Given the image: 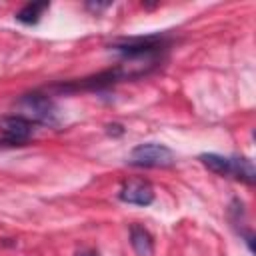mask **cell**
Listing matches in <instances>:
<instances>
[{
  "instance_id": "cell-1",
  "label": "cell",
  "mask_w": 256,
  "mask_h": 256,
  "mask_svg": "<svg viewBox=\"0 0 256 256\" xmlns=\"http://www.w3.org/2000/svg\"><path fill=\"white\" fill-rule=\"evenodd\" d=\"M200 162L208 170H212L220 176H232V178L242 180L246 184H254L256 170L248 158H228V156H220V154H202Z\"/></svg>"
},
{
  "instance_id": "cell-2",
  "label": "cell",
  "mask_w": 256,
  "mask_h": 256,
  "mask_svg": "<svg viewBox=\"0 0 256 256\" xmlns=\"http://www.w3.org/2000/svg\"><path fill=\"white\" fill-rule=\"evenodd\" d=\"M128 162L132 166H140V168H166V166L174 164V152L164 144L148 142V144L136 146L130 152Z\"/></svg>"
},
{
  "instance_id": "cell-3",
  "label": "cell",
  "mask_w": 256,
  "mask_h": 256,
  "mask_svg": "<svg viewBox=\"0 0 256 256\" xmlns=\"http://www.w3.org/2000/svg\"><path fill=\"white\" fill-rule=\"evenodd\" d=\"M18 108H20L18 116L30 120L32 124L34 122H50V118L54 114L52 102L46 96H42V94H26L18 102Z\"/></svg>"
},
{
  "instance_id": "cell-4",
  "label": "cell",
  "mask_w": 256,
  "mask_h": 256,
  "mask_svg": "<svg viewBox=\"0 0 256 256\" xmlns=\"http://www.w3.org/2000/svg\"><path fill=\"white\" fill-rule=\"evenodd\" d=\"M164 46L162 36H146V38H124L114 42V48L128 58H142L152 52H158Z\"/></svg>"
},
{
  "instance_id": "cell-5",
  "label": "cell",
  "mask_w": 256,
  "mask_h": 256,
  "mask_svg": "<svg viewBox=\"0 0 256 256\" xmlns=\"http://www.w3.org/2000/svg\"><path fill=\"white\" fill-rule=\"evenodd\" d=\"M34 124L22 116H6L0 120V132L4 134V140L10 144H22L32 136Z\"/></svg>"
},
{
  "instance_id": "cell-6",
  "label": "cell",
  "mask_w": 256,
  "mask_h": 256,
  "mask_svg": "<svg viewBox=\"0 0 256 256\" xmlns=\"http://www.w3.org/2000/svg\"><path fill=\"white\" fill-rule=\"evenodd\" d=\"M120 200L136 206H148L154 200V188L146 180H128L120 188Z\"/></svg>"
},
{
  "instance_id": "cell-7",
  "label": "cell",
  "mask_w": 256,
  "mask_h": 256,
  "mask_svg": "<svg viewBox=\"0 0 256 256\" xmlns=\"http://www.w3.org/2000/svg\"><path fill=\"white\" fill-rule=\"evenodd\" d=\"M130 244H132V248H134V252L138 256H150L152 250H154L152 236L148 234V230H144L138 224H134L130 228Z\"/></svg>"
},
{
  "instance_id": "cell-8",
  "label": "cell",
  "mask_w": 256,
  "mask_h": 256,
  "mask_svg": "<svg viewBox=\"0 0 256 256\" xmlns=\"http://www.w3.org/2000/svg\"><path fill=\"white\" fill-rule=\"evenodd\" d=\"M46 8H48V2H30V4H26V6L16 14V18H18L20 22H24V24H36Z\"/></svg>"
},
{
  "instance_id": "cell-9",
  "label": "cell",
  "mask_w": 256,
  "mask_h": 256,
  "mask_svg": "<svg viewBox=\"0 0 256 256\" xmlns=\"http://www.w3.org/2000/svg\"><path fill=\"white\" fill-rule=\"evenodd\" d=\"M76 256H98L96 252H90V250H82V252H78Z\"/></svg>"
}]
</instances>
